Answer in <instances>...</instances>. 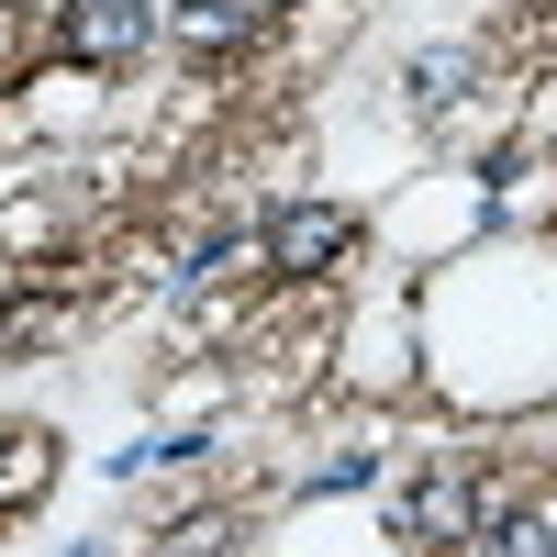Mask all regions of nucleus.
I'll return each mask as SVG.
<instances>
[{
  "label": "nucleus",
  "instance_id": "5",
  "mask_svg": "<svg viewBox=\"0 0 557 557\" xmlns=\"http://www.w3.org/2000/svg\"><path fill=\"white\" fill-rule=\"evenodd\" d=\"M457 78H469V45H435L412 57V101H457Z\"/></svg>",
  "mask_w": 557,
  "mask_h": 557
},
{
  "label": "nucleus",
  "instance_id": "2",
  "mask_svg": "<svg viewBox=\"0 0 557 557\" xmlns=\"http://www.w3.org/2000/svg\"><path fill=\"white\" fill-rule=\"evenodd\" d=\"M146 34H157V0H57V45H67L78 67L146 57Z\"/></svg>",
  "mask_w": 557,
  "mask_h": 557
},
{
  "label": "nucleus",
  "instance_id": "3",
  "mask_svg": "<svg viewBox=\"0 0 557 557\" xmlns=\"http://www.w3.org/2000/svg\"><path fill=\"white\" fill-rule=\"evenodd\" d=\"M401 535H424V546H469L480 535V491L469 480H424L401 502Z\"/></svg>",
  "mask_w": 557,
  "mask_h": 557
},
{
  "label": "nucleus",
  "instance_id": "6",
  "mask_svg": "<svg viewBox=\"0 0 557 557\" xmlns=\"http://www.w3.org/2000/svg\"><path fill=\"white\" fill-rule=\"evenodd\" d=\"M480 557H557V535L535 513H513V524H480Z\"/></svg>",
  "mask_w": 557,
  "mask_h": 557
},
{
  "label": "nucleus",
  "instance_id": "1",
  "mask_svg": "<svg viewBox=\"0 0 557 557\" xmlns=\"http://www.w3.org/2000/svg\"><path fill=\"white\" fill-rule=\"evenodd\" d=\"M346 246H357V212H335V201H278L268 235H257V257H268L278 278H323Z\"/></svg>",
  "mask_w": 557,
  "mask_h": 557
},
{
  "label": "nucleus",
  "instance_id": "4",
  "mask_svg": "<svg viewBox=\"0 0 557 557\" xmlns=\"http://www.w3.org/2000/svg\"><path fill=\"white\" fill-rule=\"evenodd\" d=\"M257 23H268V0H178L168 12V34L190 45V57H223V45H246Z\"/></svg>",
  "mask_w": 557,
  "mask_h": 557
}]
</instances>
